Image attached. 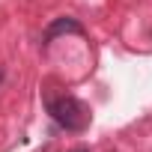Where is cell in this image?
I'll list each match as a JSON object with an SVG mask.
<instances>
[{"label": "cell", "instance_id": "6da1fadb", "mask_svg": "<svg viewBox=\"0 0 152 152\" xmlns=\"http://www.w3.org/2000/svg\"><path fill=\"white\" fill-rule=\"evenodd\" d=\"M45 104H48L51 119H54L57 125H63L66 131H84V128L90 125V119H93V116H90V107H87L81 99L69 96V93H63V96H48Z\"/></svg>", "mask_w": 152, "mask_h": 152}, {"label": "cell", "instance_id": "7a4b0ae2", "mask_svg": "<svg viewBox=\"0 0 152 152\" xmlns=\"http://www.w3.org/2000/svg\"><path fill=\"white\" fill-rule=\"evenodd\" d=\"M63 33H84V27L75 21V18H57L48 30H45V36H42V48H48L57 36H63Z\"/></svg>", "mask_w": 152, "mask_h": 152}, {"label": "cell", "instance_id": "3957f363", "mask_svg": "<svg viewBox=\"0 0 152 152\" xmlns=\"http://www.w3.org/2000/svg\"><path fill=\"white\" fill-rule=\"evenodd\" d=\"M75 152H90V149H75Z\"/></svg>", "mask_w": 152, "mask_h": 152}]
</instances>
